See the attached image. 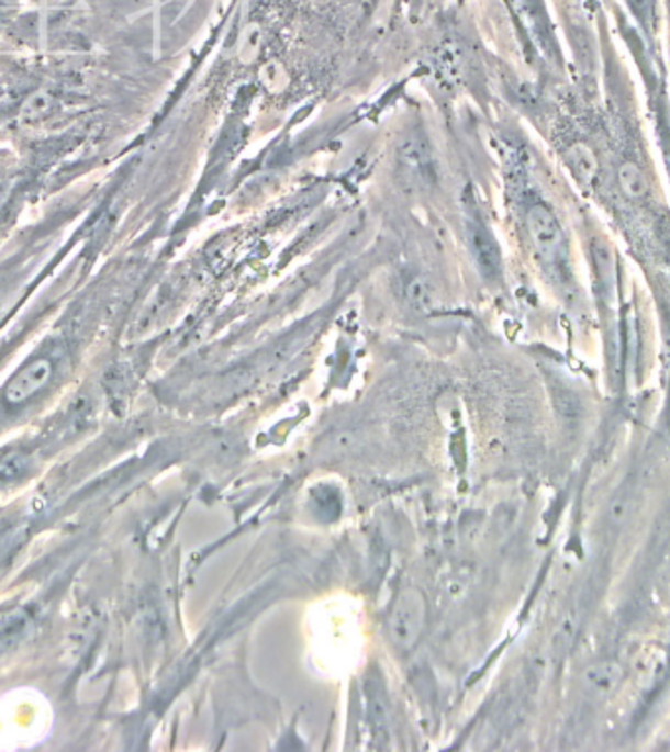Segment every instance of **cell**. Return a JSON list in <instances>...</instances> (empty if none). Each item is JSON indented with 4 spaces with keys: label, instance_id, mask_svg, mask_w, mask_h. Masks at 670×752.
Listing matches in <instances>:
<instances>
[{
    "label": "cell",
    "instance_id": "obj_1",
    "mask_svg": "<svg viewBox=\"0 0 670 752\" xmlns=\"http://www.w3.org/2000/svg\"><path fill=\"white\" fill-rule=\"evenodd\" d=\"M54 726V711L42 692L10 689L0 696V749L16 751L42 743Z\"/></svg>",
    "mask_w": 670,
    "mask_h": 752
},
{
    "label": "cell",
    "instance_id": "obj_2",
    "mask_svg": "<svg viewBox=\"0 0 670 752\" xmlns=\"http://www.w3.org/2000/svg\"><path fill=\"white\" fill-rule=\"evenodd\" d=\"M526 229L535 257L552 279L571 277V249L561 222L545 202H532L526 210Z\"/></svg>",
    "mask_w": 670,
    "mask_h": 752
},
{
    "label": "cell",
    "instance_id": "obj_3",
    "mask_svg": "<svg viewBox=\"0 0 670 752\" xmlns=\"http://www.w3.org/2000/svg\"><path fill=\"white\" fill-rule=\"evenodd\" d=\"M52 372H54V367L47 359H36L34 363L26 364L14 379H10L4 389V396L10 404L26 402L46 386L52 379Z\"/></svg>",
    "mask_w": 670,
    "mask_h": 752
},
{
    "label": "cell",
    "instance_id": "obj_4",
    "mask_svg": "<svg viewBox=\"0 0 670 752\" xmlns=\"http://www.w3.org/2000/svg\"><path fill=\"white\" fill-rule=\"evenodd\" d=\"M467 236H469L472 254L477 257L480 267L490 272L499 271V247L494 244L489 227L482 224V220L477 216L474 210H471V212L467 214Z\"/></svg>",
    "mask_w": 670,
    "mask_h": 752
}]
</instances>
